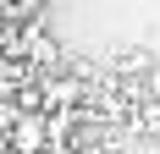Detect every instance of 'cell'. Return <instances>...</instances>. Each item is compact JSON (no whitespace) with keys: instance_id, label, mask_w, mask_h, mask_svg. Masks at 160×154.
Wrapping results in <instances>:
<instances>
[{"instance_id":"obj_1","label":"cell","mask_w":160,"mask_h":154,"mask_svg":"<svg viewBox=\"0 0 160 154\" xmlns=\"http://www.w3.org/2000/svg\"><path fill=\"white\" fill-rule=\"evenodd\" d=\"M6 143H11V154H44L55 143V127H50V116H11Z\"/></svg>"}]
</instances>
